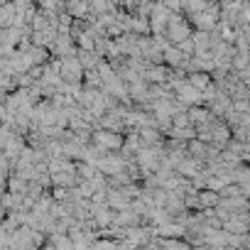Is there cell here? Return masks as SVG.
<instances>
[{"label":"cell","instance_id":"obj_1","mask_svg":"<svg viewBox=\"0 0 250 250\" xmlns=\"http://www.w3.org/2000/svg\"><path fill=\"white\" fill-rule=\"evenodd\" d=\"M167 37L179 47V44H184V42H189L194 35H191V27H189V22L182 18V15H172L169 18V25H167Z\"/></svg>","mask_w":250,"mask_h":250},{"label":"cell","instance_id":"obj_2","mask_svg":"<svg viewBox=\"0 0 250 250\" xmlns=\"http://www.w3.org/2000/svg\"><path fill=\"white\" fill-rule=\"evenodd\" d=\"M93 145H96L101 152H113V150H120V147L125 145V140L120 138V133L98 128V130L93 133Z\"/></svg>","mask_w":250,"mask_h":250},{"label":"cell","instance_id":"obj_3","mask_svg":"<svg viewBox=\"0 0 250 250\" xmlns=\"http://www.w3.org/2000/svg\"><path fill=\"white\" fill-rule=\"evenodd\" d=\"M81 76H83V66H81L79 57H76V54L62 57V79H64L66 83H79Z\"/></svg>","mask_w":250,"mask_h":250},{"label":"cell","instance_id":"obj_4","mask_svg":"<svg viewBox=\"0 0 250 250\" xmlns=\"http://www.w3.org/2000/svg\"><path fill=\"white\" fill-rule=\"evenodd\" d=\"M187 81H189V83H191V86H194L199 93H204V96H206V93L213 88V83H211V76H208L206 71H194V74H189V79H187Z\"/></svg>","mask_w":250,"mask_h":250},{"label":"cell","instance_id":"obj_5","mask_svg":"<svg viewBox=\"0 0 250 250\" xmlns=\"http://www.w3.org/2000/svg\"><path fill=\"white\" fill-rule=\"evenodd\" d=\"M223 250H230V248H223Z\"/></svg>","mask_w":250,"mask_h":250}]
</instances>
